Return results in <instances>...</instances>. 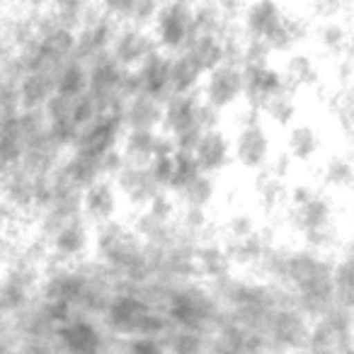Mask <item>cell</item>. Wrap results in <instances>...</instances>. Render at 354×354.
<instances>
[{
  "label": "cell",
  "mask_w": 354,
  "mask_h": 354,
  "mask_svg": "<svg viewBox=\"0 0 354 354\" xmlns=\"http://www.w3.org/2000/svg\"><path fill=\"white\" fill-rule=\"evenodd\" d=\"M172 162H175V170H172V180H170V185H167V192L175 194L177 189L187 183L189 177L197 175L199 167H197V160H194L192 151H177V148L172 151Z\"/></svg>",
  "instance_id": "44"
},
{
  "label": "cell",
  "mask_w": 354,
  "mask_h": 354,
  "mask_svg": "<svg viewBox=\"0 0 354 354\" xmlns=\"http://www.w3.org/2000/svg\"><path fill=\"white\" fill-rule=\"evenodd\" d=\"M301 241H304V248H310L315 252H325V255H333L339 248V228L337 221H328L320 223V226H313L308 231L301 233Z\"/></svg>",
  "instance_id": "41"
},
{
  "label": "cell",
  "mask_w": 354,
  "mask_h": 354,
  "mask_svg": "<svg viewBox=\"0 0 354 354\" xmlns=\"http://www.w3.org/2000/svg\"><path fill=\"white\" fill-rule=\"evenodd\" d=\"M192 8V0H162L156 22L151 25L158 49L167 51V54H177L187 46V41L194 35Z\"/></svg>",
  "instance_id": "5"
},
{
  "label": "cell",
  "mask_w": 354,
  "mask_h": 354,
  "mask_svg": "<svg viewBox=\"0 0 354 354\" xmlns=\"http://www.w3.org/2000/svg\"><path fill=\"white\" fill-rule=\"evenodd\" d=\"M223 122V112L218 107H214L212 102H207L204 97L197 100V104H194V124H197L202 131H207V129H216L221 127Z\"/></svg>",
  "instance_id": "48"
},
{
  "label": "cell",
  "mask_w": 354,
  "mask_h": 354,
  "mask_svg": "<svg viewBox=\"0 0 354 354\" xmlns=\"http://www.w3.org/2000/svg\"><path fill=\"white\" fill-rule=\"evenodd\" d=\"M158 129H124L122 138H119V148H122L127 160L148 162L153 158V143H156Z\"/></svg>",
  "instance_id": "38"
},
{
  "label": "cell",
  "mask_w": 354,
  "mask_h": 354,
  "mask_svg": "<svg viewBox=\"0 0 354 354\" xmlns=\"http://www.w3.org/2000/svg\"><path fill=\"white\" fill-rule=\"evenodd\" d=\"M204 71L192 61L187 51L170 54V68H167V83L172 93H194L202 85Z\"/></svg>",
  "instance_id": "29"
},
{
  "label": "cell",
  "mask_w": 354,
  "mask_h": 354,
  "mask_svg": "<svg viewBox=\"0 0 354 354\" xmlns=\"http://www.w3.org/2000/svg\"><path fill=\"white\" fill-rule=\"evenodd\" d=\"M100 6V10L114 22H129V15H131V8L136 0H95Z\"/></svg>",
  "instance_id": "52"
},
{
  "label": "cell",
  "mask_w": 354,
  "mask_h": 354,
  "mask_svg": "<svg viewBox=\"0 0 354 354\" xmlns=\"http://www.w3.org/2000/svg\"><path fill=\"white\" fill-rule=\"evenodd\" d=\"M183 51H187L192 56V61L204 73L212 71L214 66H218L221 61H226V56H223V39L212 35H192V39L187 41V46Z\"/></svg>",
  "instance_id": "37"
},
{
  "label": "cell",
  "mask_w": 354,
  "mask_h": 354,
  "mask_svg": "<svg viewBox=\"0 0 354 354\" xmlns=\"http://www.w3.org/2000/svg\"><path fill=\"white\" fill-rule=\"evenodd\" d=\"M294 167H296V162L291 160V156L286 151H281V153H277V156L272 153L270 160H267V165H265V170L286 183V180L291 177V172H294Z\"/></svg>",
  "instance_id": "53"
},
{
  "label": "cell",
  "mask_w": 354,
  "mask_h": 354,
  "mask_svg": "<svg viewBox=\"0 0 354 354\" xmlns=\"http://www.w3.org/2000/svg\"><path fill=\"white\" fill-rule=\"evenodd\" d=\"M51 0H17V10L27 12V15H39V12L49 10Z\"/></svg>",
  "instance_id": "56"
},
{
  "label": "cell",
  "mask_w": 354,
  "mask_h": 354,
  "mask_svg": "<svg viewBox=\"0 0 354 354\" xmlns=\"http://www.w3.org/2000/svg\"><path fill=\"white\" fill-rule=\"evenodd\" d=\"M167 68H170V54L162 49H153L136 66L138 78H141V93L153 95V97H158L162 102L172 93L170 83H167Z\"/></svg>",
  "instance_id": "23"
},
{
  "label": "cell",
  "mask_w": 354,
  "mask_h": 354,
  "mask_svg": "<svg viewBox=\"0 0 354 354\" xmlns=\"http://www.w3.org/2000/svg\"><path fill=\"white\" fill-rule=\"evenodd\" d=\"M17 51V35L12 12H0V59H8Z\"/></svg>",
  "instance_id": "50"
},
{
  "label": "cell",
  "mask_w": 354,
  "mask_h": 354,
  "mask_svg": "<svg viewBox=\"0 0 354 354\" xmlns=\"http://www.w3.org/2000/svg\"><path fill=\"white\" fill-rule=\"evenodd\" d=\"M279 88H284V78L281 71L272 64L243 68V100H248V107L260 112V104L265 102L267 95L277 93Z\"/></svg>",
  "instance_id": "17"
},
{
  "label": "cell",
  "mask_w": 354,
  "mask_h": 354,
  "mask_svg": "<svg viewBox=\"0 0 354 354\" xmlns=\"http://www.w3.org/2000/svg\"><path fill=\"white\" fill-rule=\"evenodd\" d=\"M231 153L233 162H238V167L245 172H257L267 165L272 156V136L257 109L248 107L243 112L241 127L231 138Z\"/></svg>",
  "instance_id": "3"
},
{
  "label": "cell",
  "mask_w": 354,
  "mask_h": 354,
  "mask_svg": "<svg viewBox=\"0 0 354 354\" xmlns=\"http://www.w3.org/2000/svg\"><path fill=\"white\" fill-rule=\"evenodd\" d=\"M148 170H151L153 180L160 185L162 189H167L172 180V170H175V162H172V153L170 156H153L148 160Z\"/></svg>",
  "instance_id": "51"
},
{
  "label": "cell",
  "mask_w": 354,
  "mask_h": 354,
  "mask_svg": "<svg viewBox=\"0 0 354 354\" xmlns=\"http://www.w3.org/2000/svg\"><path fill=\"white\" fill-rule=\"evenodd\" d=\"M281 78L284 85L291 90H313L320 83V68L315 64V59L306 51H291L286 54V64L281 68Z\"/></svg>",
  "instance_id": "25"
},
{
  "label": "cell",
  "mask_w": 354,
  "mask_h": 354,
  "mask_svg": "<svg viewBox=\"0 0 354 354\" xmlns=\"http://www.w3.org/2000/svg\"><path fill=\"white\" fill-rule=\"evenodd\" d=\"M124 349L133 354H158L165 352V342L156 335H129L124 337Z\"/></svg>",
  "instance_id": "47"
},
{
  "label": "cell",
  "mask_w": 354,
  "mask_h": 354,
  "mask_svg": "<svg viewBox=\"0 0 354 354\" xmlns=\"http://www.w3.org/2000/svg\"><path fill=\"white\" fill-rule=\"evenodd\" d=\"M85 90H88V66L71 54L56 71V93L83 95Z\"/></svg>",
  "instance_id": "39"
},
{
  "label": "cell",
  "mask_w": 354,
  "mask_h": 354,
  "mask_svg": "<svg viewBox=\"0 0 354 354\" xmlns=\"http://www.w3.org/2000/svg\"><path fill=\"white\" fill-rule=\"evenodd\" d=\"M162 313L167 315L170 323L199 330V333L207 335H212L216 325L223 323V313L216 306V299H214L209 284H202L197 279L175 284Z\"/></svg>",
  "instance_id": "2"
},
{
  "label": "cell",
  "mask_w": 354,
  "mask_h": 354,
  "mask_svg": "<svg viewBox=\"0 0 354 354\" xmlns=\"http://www.w3.org/2000/svg\"><path fill=\"white\" fill-rule=\"evenodd\" d=\"M0 204H3V202H0Z\"/></svg>",
  "instance_id": "59"
},
{
  "label": "cell",
  "mask_w": 354,
  "mask_h": 354,
  "mask_svg": "<svg viewBox=\"0 0 354 354\" xmlns=\"http://www.w3.org/2000/svg\"><path fill=\"white\" fill-rule=\"evenodd\" d=\"M330 114H333L335 124L342 129L344 136L352 133V122H354V109H352V95H349V85H342L339 90H335L333 97L328 102Z\"/></svg>",
  "instance_id": "42"
},
{
  "label": "cell",
  "mask_w": 354,
  "mask_h": 354,
  "mask_svg": "<svg viewBox=\"0 0 354 354\" xmlns=\"http://www.w3.org/2000/svg\"><path fill=\"white\" fill-rule=\"evenodd\" d=\"M194 3H216V0H194Z\"/></svg>",
  "instance_id": "57"
},
{
  "label": "cell",
  "mask_w": 354,
  "mask_h": 354,
  "mask_svg": "<svg viewBox=\"0 0 354 354\" xmlns=\"http://www.w3.org/2000/svg\"><path fill=\"white\" fill-rule=\"evenodd\" d=\"M162 0H136L131 8V15H129V22L136 27H146L151 30V25L156 22L158 10H160Z\"/></svg>",
  "instance_id": "46"
},
{
  "label": "cell",
  "mask_w": 354,
  "mask_h": 354,
  "mask_svg": "<svg viewBox=\"0 0 354 354\" xmlns=\"http://www.w3.org/2000/svg\"><path fill=\"white\" fill-rule=\"evenodd\" d=\"M320 177H323V185L328 189H335V192L349 189L354 183V167H352L349 156H339V153L330 156L328 160H325Z\"/></svg>",
  "instance_id": "40"
},
{
  "label": "cell",
  "mask_w": 354,
  "mask_h": 354,
  "mask_svg": "<svg viewBox=\"0 0 354 354\" xmlns=\"http://www.w3.org/2000/svg\"><path fill=\"white\" fill-rule=\"evenodd\" d=\"M102 337L104 333L100 330V325L95 323V318H88V315H73V318H68L66 323L54 328V344L56 349H64V352H100Z\"/></svg>",
  "instance_id": "10"
},
{
  "label": "cell",
  "mask_w": 354,
  "mask_h": 354,
  "mask_svg": "<svg viewBox=\"0 0 354 354\" xmlns=\"http://www.w3.org/2000/svg\"><path fill=\"white\" fill-rule=\"evenodd\" d=\"M335 218V204L333 199L325 192L315 189L306 202L301 204H286L284 212V223L291 233H304L313 226H320V223H328Z\"/></svg>",
  "instance_id": "14"
},
{
  "label": "cell",
  "mask_w": 354,
  "mask_h": 354,
  "mask_svg": "<svg viewBox=\"0 0 354 354\" xmlns=\"http://www.w3.org/2000/svg\"><path fill=\"white\" fill-rule=\"evenodd\" d=\"M323 148V133L308 122H294L286 127V153L296 165H308Z\"/></svg>",
  "instance_id": "22"
},
{
  "label": "cell",
  "mask_w": 354,
  "mask_h": 354,
  "mask_svg": "<svg viewBox=\"0 0 354 354\" xmlns=\"http://www.w3.org/2000/svg\"><path fill=\"white\" fill-rule=\"evenodd\" d=\"M236 25L238 22L228 20V17L218 10L216 3H194V8H192L194 35H212V37L223 39Z\"/></svg>",
  "instance_id": "34"
},
{
  "label": "cell",
  "mask_w": 354,
  "mask_h": 354,
  "mask_svg": "<svg viewBox=\"0 0 354 354\" xmlns=\"http://www.w3.org/2000/svg\"><path fill=\"white\" fill-rule=\"evenodd\" d=\"M274 243V236H272L270 228H260L257 226L252 233L243 238H226L223 245H226L228 255H231L233 265L236 267H245V270H255L257 262L262 260L267 248Z\"/></svg>",
  "instance_id": "19"
},
{
  "label": "cell",
  "mask_w": 354,
  "mask_h": 354,
  "mask_svg": "<svg viewBox=\"0 0 354 354\" xmlns=\"http://www.w3.org/2000/svg\"><path fill=\"white\" fill-rule=\"evenodd\" d=\"M131 228L146 245H162V243L170 241L172 231H175V218H162L158 214H153L151 209L143 207L136 209Z\"/></svg>",
  "instance_id": "30"
},
{
  "label": "cell",
  "mask_w": 354,
  "mask_h": 354,
  "mask_svg": "<svg viewBox=\"0 0 354 354\" xmlns=\"http://www.w3.org/2000/svg\"><path fill=\"white\" fill-rule=\"evenodd\" d=\"M349 10V0H308V12L313 20H339Z\"/></svg>",
  "instance_id": "45"
},
{
  "label": "cell",
  "mask_w": 354,
  "mask_h": 354,
  "mask_svg": "<svg viewBox=\"0 0 354 354\" xmlns=\"http://www.w3.org/2000/svg\"><path fill=\"white\" fill-rule=\"evenodd\" d=\"M112 183L119 192V199L127 202L131 209H143L162 189L153 180L148 162L136 160H124V165L112 175Z\"/></svg>",
  "instance_id": "8"
},
{
  "label": "cell",
  "mask_w": 354,
  "mask_h": 354,
  "mask_svg": "<svg viewBox=\"0 0 354 354\" xmlns=\"http://www.w3.org/2000/svg\"><path fill=\"white\" fill-rule=\"evenodd\" d=\"M272 49L265 39L257 37H243L241 46V68H252V66H267L272 64Z\"/></svg>",
  "instance_id": "43"
},
{
  "label": "cell",
  "mask_w": 354,
  "mask_h": 354,
  "mask_svg": "<svg viewBox=\"0 0 354 354\" xmlns=\"http://www.w3.org/2000/svg\"><path fill=\"white\" fill-rule=\"evenodd\" d=\"M8 3H10V0H0V8H6Z\"/></svg>",
  "instance_id": "58"
},
{
  "label": "cell",
  "mask_w": 354,
  "mask_h": 354,
  "mask_svg": "<svg viewBox=\"0 0 354 354\" xmlns=\"http://www.w3.org/2000/svg\"><path fill=\"white\" fill-rule=\"evenodd\" d=\"M160 337H162V342H165V352H180V354L209 352V335L199 333V330L167 323L165 333H162Z\"/></svg>",
  "instance_id": "35"
},
{
  "label": "cell",
  "mask_w": 354,
  "mask_h": 354,
  "mask_svg": "<svg viewBox=\"0 0 354 354\" xmlns=\"http://www.w3.org/2000/svg\"><path fill=\"white\" fill-rule=\"evenodd\" d=\"M255 228H257L255 214L241 209V212H233L231 216H228V221H226V238H243V236H248V233L255 231Z\"/></svg>",
  "instance_id": "49"
},
{
  "label": "cell",
  "mask_w": 354,
  "mask_h": 354,
  "mask_svg": "<svg viewBox=\"0 0 354 354\" xmlns=\"http://www.w3.org/2000/svg\"><path fill=\"white\" fill-rule=\"evenodd\" d=\"M310 37L315 39L318 49L323 51L325 56H330V59L337 61L349 54V44H352V41H349V30H347V25H342L339 20L320 22Z\"/></svg>",
  "instance_id": "32"
},
{
  "label": "cell",
  "mask_w": 354,
  "mask_h": 354,
  "mask_svg": "<svg viewBox=\"0 0 354 354\" xmlns=\"http://www.w3.org/2000/svg\"><path fill=\"white\" fill-rule=\"evenodd\" d=\"M354 349V318L349 308L333 306L328 313L310 320L306 352L335 354Z\"/></svg>",
  "instance_id": "4"
},
{
  "label": "cell",
  "mask_w": 354,
  "mask_h": 354,
  "mask_svg": "<svg viewBox=\"0 0 354 354\" xmlns=\"http://www.w3.org/2000/svg\"><path fill=\"white\" fill-rule=\"evenodd\" d=\"M124 129H160L162 102L148 93L129 95L119 107Z\"/></svg>",
  "instance_id": "18"
},
{
  "label": "cell",
  "mask_w": 354,
  "mask_h": 354,
  "mask_svg": "<svg viewBox=\"0 0 354 354\" xmlns=\"http://www.w3.org/2000/svg\"><path fill=\"white\" fill-rule=\"evenodd\" d=\"M333 296L335 306L354 310V265L349 252L333 260Z\"/></svg>",
  "instance_id": "36"
},
{
  "label": "cell",
  "mask_w": 354,
  "mask_h": 354,
  "mask_svg": "<svg viewBox=\"0 0 354 354\" xmlns=\"http://www.w3.org/2000/svg\"><path fill=\"white\" fill-rule=\"evenodd\" d=\"M194 262H197V277H202V279H207V281L221 279V277L236 272V265H233L226 245L218 243L216 238H212V236L202 238V241L197 243Z\"/></svg>",
  "instance_id": "20"
},
{
  "label": "cell",
  "mask_w": 354,
  "mask_h": 354,
  "mask_svg": "<svg viewBox=\"0 0 354 354\" xmlns=\"http://www.w3.org/2000/svg\"><path fill=\"white\" fill-rule=\"evenodd\" d=\"M199 88H202V97L207 102L226 112L243 100V68L236 64H228V61H221L218 66L204 73Z\"/></svg>",
  "instance_id": "7"
},
{
  "label": "cell",
  "mask_w": 354,
  "mask_h": 354,
  "mask_svg": "<svg viewBox=\"0 0 354 354\" xmlns=\"http://www.w3.org/2000/svg\"><path fill=\"white\" fill-rule=\"evenodd\" d=\"M313 27L304 15L296 12H286L281 15V20L277 22V27L265 37V41L270 44L272 54H291L294 49H299L301 44L310 39Z\"/></svg>",
  "instance_id": "16"
},
{
  "label": "cell",
  "mask_w": 354,
  "mask_h": 354,
  "mask_svg": "<svg viewBox=\"0 0 354 354\" xmlns=\"http://www.w3.org/2000/svg\"><path fill=\"white\" fill-rule=\"evenodd\" d=\"M90 243H93V223L85 216H75V218H71L68 223H64V226L46 241V245H49L51 255H56L59 260L73 262V260H78V257L88 255Z\"/></svg>",
  "instance_id": "13"
},
{
  "label": "cell",
  "mask_w": 354,
  "mask_h": 354,
  "mask_svg": "<svg viewBox=\"0 0 354 354\" xmlns=\"http://www.w3.org/2000/svg\"><path fill=\"white\" fill-rule=\"evenodd\" d=\"M35 177L37 172H32L20 160L8 167V170H3V175H0V202L10 207L12 212L32 216V209H35Z\"/></svg>",
  "instance_id": "11"
},
{
  "label": "cell",
  "mask_w": 354,
  "mask_h": 354,
  "mask_svg": "<svg viewBox=\"0 0 354 354\" xmlns=\"http://www.w3.org/2000/svg\"><path fill=\"white\" fill-rule=\"evenodd\" d=\"M281 15H284V8L279 0H248L241 15V30L245 37L265 39L281 20Z\"/></svg>",
  "instance_id": "21"
},
{
  "label": "cell",
  "mask_w": 354,
  "mask_h": 354,
  "mask_svg": "<svg viewBox=\"0 0 354 354\" xmlns=\"http://www.w3.org/2000/svg\"><path fill=\"white\" fill-rule=\"evenodd\" d=\"M20 250H22L20 243H15L10 236H6V233H0V270H6V267L20 255Z\"/></svg>",
  "instance_id": "54"
},
{
  "label": "cell",
  "mask_w": 354,
  "mask_h": 354,
  "mask_svg": "<svg viewBox=\"0 0 354 354\" xmlns=\"http://www.w3.org/2000/svg\"><path fill=\"white\" fill-rule=\"evenodd\" d=\"M260 114L277 129H286L299 117V93L284 85L277 93L267 95L265 102L260 104Z\"/></svg>",
  "instance_id": "28"
},
{
  "label": "cell",
  "mask_w": 354,
  "mask_h": 354,
  "mask_svg": "<svg viewBox=\"0 0 354 354\" xmlns=\"http://www.w3.org/2000/svg\"><path fill=\"white\" fill-rule=\"evenodd\" d=\"M153 49H158V41L151 30L136 27L131 22H119L109 41V54L124 68H136Z\"/></svg>",
  "instance_id": "9"
},
{
  "label": "cell",
  "mask_w": 354,
  "mask_h": 354,
  "mask_svg": "<svg viewBox=\"0 0 354 354\" xmlns=\"http://www.w3.org/2000/svg\"><path fill=\"white\" fill-rule=\"evenodd\" d=\"M286 187L289 185L279 177H274L272 172H267L265 167L255 172V183H252V194H255L257 207L265 214L279 212L286 204Z\"/></svg>",
  "instance_id": "31"
},
{
  "label": "cell",
  "mask_w": 354,
  "mask_h": 354,
  "mask_svg": "<svg viewBox=\"0 0 354 354\" xmlns=\"http://www.w3.org/2000/svg\"><path fill=\"white\" fill-rule=\"evenodd\" d=\"M199 100V93H170L162 100V117L160 129L167 133H175L180 129L194 124V104Z\"/></svg>",
  "instance_id": "26"
},
{
  "label": "cell",
  "mask_w": 354,
  "mask_h": 354,
  "mask_svg": "<svg viewBox=\"0 0 354 354\" xmlns=\"http://www.w3.org/2000/svg\"><path fill=\"white\" fill-rule=\"evenodd\" d=\"M218 185L216 175L199 170L194 177H189L187 183L175 192L177 207H197V209H212V204L216 202Z\"/></svg>",
  "instance_id": "27"
},
{
  "label": "cell",
  "mask_w": 354,
  "mask_h": 354,
  "mask_svg": "<svg viewBox=\"0 0 354 354\" xmlns=\"http://www.w3.org/2000/svg\"><path fill=\"white\" fill-rule=\"evenodd\" d=\"M310 318L296 306L272 308L260 333L270 339V352H289V349H306Z\"/></svg>",
  "instance_id": "6"
},
{
  "label": "cell",
  "mask_w": 354,
  "mask_h": 354,
  "mask_svg": "<svg viewBox=\"0 0 354 354\" xmlns=\"http://www.w3.org/2000/svg\"><path fill=\"white\" fill-rule=\"evenodd\" d=\"M102 265H107L114 274H119L129 286H138L151 279V270L143 257V243L133 233L131 223H124L122 218H107V221L93 223V243Z\"/></svg>",
  "instance_id": "1"
},
{
  "label": "cell",
  "mask_w": 354,
  "mask_h": 354,
  "mask_svg": "<svg viewBox=\"0 0 354 354\" xmlns=\"http://www.w3.org/2000/svg\"><path fill=\"white\" fill-rule=\"evenodd\" d=\"M49 12L59 25L68 30H80L88 20H93L100 12V6L95 0H51Z\"/></svg>",
  "instance_id": "33"
},
{
  "label": "cell",
  "mask_w": 354,
  "mask_h": 354,
  "mask_svg": "<svg viewBox=\"0 0 354 354\" xmlns=\"http://www.w3.org/2000/svg\"><path fill=\"white\" fill-rule=\"evenodd\" d=\"M56 93V80L46 71H25L17 80V100L20 109L44 107L46 100Z\"/></svg>",
  "instance_id": "24"
},
{
  "label": "cell",
  "mask_w": 354,
  "mask_h": 354,
  "mask_svg": "<svg viewBox=\"0 0 354 354\" xmlns=\"http://www.w3.org/2000/svg\"><path fill=\"white\" fill-rule=\"evenodd\" d=\"M80 204H83V216L90 223H100L114 218L122 209V199L114 187L112 177H100L80 192Z\"/></svg>",
  "instance_id": "15"
},
{
  "label": "cell",
  "mask_w": 354,
  "mask_h": 354,
  "mask_svg": "<svg viewBox=\"0 0 354 354\" xmlns=\"http://www.w3.org/2000/svg\"><path fill=\"white\" fill-rule=\"evenodd\" d=\"M192 156L202 172L221 175L226 167L233 165L231 136H228L221 127L207 129V131L199 133V141H197V146L192 148Z\"/></svg>",
  "instance_id": "12"
},
{
  "label": "cell",
  "mask_w": 354,
  "mask_h": 354,
  "mask_svg": "<svg viewBox=\"0 0 354 354\" xmlns=\"http://www.w3.org/2000/svg\"><path fill=\"white\" fill-rule=\"evenodd\" d=\"M216 6H218V10L228 17V20L238 22L243 15V10H245L248 0H216Z\"/></svg>",
  "instance_id": "55"
}]
</instances>
